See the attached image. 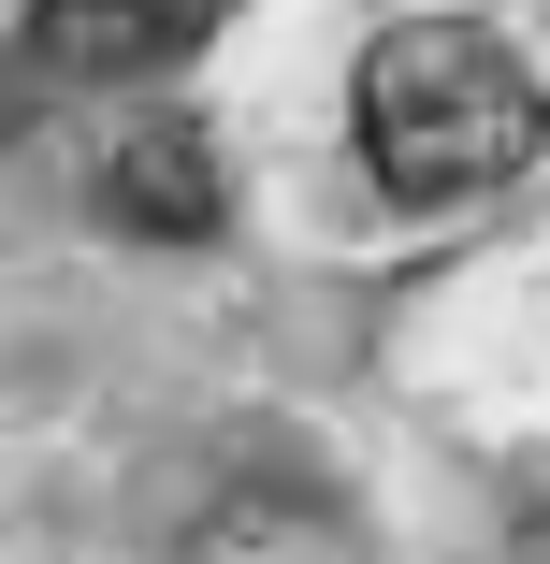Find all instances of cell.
Instances as JSON below:
<instances>
[{
	"label": "cell",
	"mask_w": 550,
	"mask_h": 564,
	"mask_svg": "<svg viewBox=\"0 0 550 564\" xmlns=\"http://www.w3.org/2000/svg\"><path fill=\"white\" fill-rule=\"evenodd\" d=\"M536 550H550V521H536Z\"/></svg>",
	"instance_id": "obj_4"
},
{
	"label": "cell",
	"mask_w": 550,
	"mask_h": 564,
	"mask_svg": "<svg viewBox=\"0 0 550 564\" xmlns=\"http://www.w3.org/2000/svg\"><path fill=\"white\" fill-rule=\"evenodd\" d=\"M217 15H233V0H44L30 44H44L58 73H87V87H131V73L203 58V44H217Z\"/></svg>",
	"instance_id": "obj_2"
},
{
	"label": "cell",
	"mask_w": 550,
	"mask_h": 564,
	"mask_svg": "<svg viewBox=\"0 0 550 564\" xmlns=\"http://www.w3.org/2000/svg\"><path fill=\"white\" fill-rule=\"evenodd\" d=\"M101 203H117V232H145V247H203L233 188H217V145L188 117H145V131H117V160H101Z\"/></svg>",
	"instance_id": "obj_3"
},
{
	"label": "cell",
	"mask_w": 550,
	"mask_h": 564,
	"mask_svg": "<svg viewBox=\"0 0 550 564\" xmlns=\"http://www.w3.org/2000/svg\"><path fill=\"white\" fill-rule=\"evenodd\" d=\"M550 145V87L478 15H391L363 44V174L391 203H478Z\"/></svg>",
	"instance_id": "obj_1"
}]
</instances>
